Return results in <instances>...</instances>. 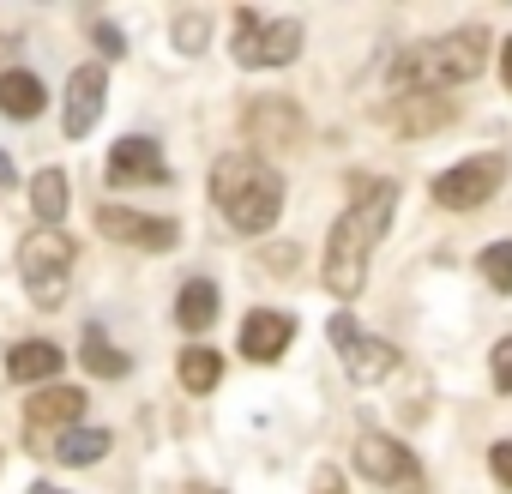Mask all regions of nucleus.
<instances>
[{
	"label": "nucleus",
	"instance_id": "nucleus-1",
	"mask_svg": "<svg viewBox=\"0 0 512 494\" xmlns=\"http://www.w3.org/2000/svg\"><path fill=\"white\" fill-rule=\"evenodd\" d=\"M392 211H398V181H368V187L344 205V217L332 223V235H326V260H320V284H326L338 302L362 296L368 266H374V247L386 241Z\"/></svg>",
	"mask_w": 512,
	"mask_h": 494
},
{
	"label": "nucleus",
	"instance_id": "nucleus-2",
	"mask_svg": "<svg viewBox=\"0 0 512 494\" xmlns=\"http://www.w3.org/2000/svg\"><path fill=\"white\" fill-rule=\"evenodd\" d=\"M211 199L241 235H266L284 211V175L260 151H229L211 163Z\"/></svg>",
	"mask_w": 512,
	"mask_h": 494
},
{
	"label": "nucleus",
	"instance_id": "nucleus-3",
	"mask_svg": "<svg viewBox=\"0 0 512 494\" xmlns=\"http://www.w3.org/2000/svg\"><path fill=\"white\" fill-rule=\"evenodd\" d=\"M482 61H488V31L464 25V31H446V37H428V43L398 49L392 67H386V79L398 85V97L404 91H452V85L476 79Z\"/></svg>",
	"mask_w": 512,
	"mask_h": 494
},
{
	"label": "nucleus",
	"instance_id": "nucleus-4",
	"mask_svg": "<svg viewBox=\"0 0 512 494\" xmlns=\"http://www.w3.org/2000/svg\"><path fill=\"white\" fill-rule=\"evenodd\" d=\"M19 278H25L37 308H61L67 302V278H73V241L61 229H31L19 241Z\"/></svg>",
	"mask_w": 512,
	"mask_h": 494
},
{
	"label": "nucleus",
	"instance_id": "nucleus-5",
	"mask_svg": "<svg viewBox=\"0 0 512 494\" xmlns=\"http://www.w3.org/2000/svg\"><path fill=\"white\" fill-rule=\"evenodd\" d=\"M296 55H302V19L260 25V13H253V7L235 13V61L241 67H290Z\"/></svg>",
	"mask_w": 512,
	"mask_h": 494
},
{
	"label": "nucleus",
	"instance_id": "nucleus-6",
	"mask_svg": "<svg viewBox=\"0 0 512 494\" xmlns=\"http://www.w3.org/2000/svg\"><path fill=\"white\" fill-rule=\"evenodd\" d=\"M500 181H506V151L464 157V163H452V169L434 175V205H446V211H476V205H488V199L500 193Z\"/></svg>",
	"mask_w": 512,
	"mask_h": 494
},
{
	"label": "nucleus",
	"instance_id": "nucleus-7",
	"mask_svg": "<svg viewBox=\"0 0 512 494\" xmlns=\"http://www.w3.org/2000/svg\"><path fill=\"white\" fill-rule=\"evenodd\" d=\"M326 338H332V350H338V362H344V374H350L356 386H380V380L404 362V356H398V344H386V338L362 332L350 314H332Z\"/></svg>",
	"mask_w": 512,
	"mask_h": 494
},
{
	"label": "nucleus",
	"instance_id": "nucleus-8",
	"mask_svg": "<svg viewBox=\"0 0 512 494\" xmlns=\"http://www.w3.org/2000/svg\"><path fill=\"white\" fill-rule=\"evenodd\" d=\"M356 470H362L368 482L392 488V494H422V464H416V452H410L404 440L380 434V428L356 434Z\"/></svg>",
	"mask_w": 512,
	"mask_h": 494
},
{
	"label": "nucleus",
	"instance_id": "nucleus-9",
	"mask_svg": "<svg viewBox=\"0 0 512 494\" xmlns=\"http://www.w3.org/2000/svg\"><path fill=\"white\" fill-rule=\"evenodd\" d=\"M241 127H247V145H260V151H296V145L308 139V115H302L290 97H260V103H247Z\"/></svg>",
	"mask_w": 512,
	"mask_h": 494
},
{
	"label": "nucleus",
	"instance_id": "nucleus-10",
	"mask_svg": "<svg viewBox=\"0 0 512 494\" xmlns=\"http://www.w3.org/2000/svg\"><path fill=\"white\" fill-rule=\"evenodd\" d=\"M97 229H103L109 241L145 247V254L175 247V223H169V217H145V211H127V205H97Z\"/></svg>",
	"mask_w": 512,
	"mask_h": 494
},
{
	"label": "nucleus",
	"instance_id": "nucleus-11",
	"mask_svg": "<svg viewBox=\"0 0 512 494\" xmlns=\"http://www.w3.org/2000/svg\"><path fill=\"white\" fill-rule=\"evenodd\" d=\"M103 97H109V73L91 61V67H73L67 79V109H61V127L67 139H85L97 121H103Z\"/></svg>",
	"mask_w": 512,
	"mask_h": 494
},
{
	"label": "nucleus",
	"instance_id": "nucleus-12",
	"mask_svg": "<svg viewBox=\"0 0 512 494\" xmlns=\"http://www.w3.org/2000/svg\"><path fill=\"white\" fill-rule=\"evenodd\" d=\"M109 181H115V187H163V181H169V163H163L157 139H145V133L121 139V145L109 151Z\"/></svg>",
	"mask_w": 512,
	"mask_h": 494
},
{
	"label": "nucleus",
	"instance_id": "nucleus-13",
	"mask_svg": "<svg viewBox=\"0 0 512 494\" xmlns=\"http://www.w3.org/2000/svg\"><path fill=\"white\" fill-rule=\"evenodd\" d=\"M290 338H296V320L278 314V308H253L241 320V356L247 362H278L290 350Z\"/></svg>",
	"mask_w": 512,
	"mask_h": 494
},
{
	"label": "nucleus",
	"instance_id": "nucleus-14",
	"mask_svg": "<svg viewBox=\"0 0 512 494\" xmlns=\"http://www.w3.org/2000/svg\"><path fill=\"white\" fill-rule=\"evenodd\" d=\"M79 416H85V392L79 386H43V392L25 398V428L31 434H49V428H67L73 434Z\"/></svg>",
	"mask_w": 512,
	"mask_h": 494
},
{
	"label": "nucleus",
	"instance_id": "nucleus-15",
	"mask_svg": "<svg viewBox=\"0 0 512 494\" xmlns=\"http://www.w3.org/2000/svg\"><path fill=\"white\" fill-rule=\"evenodd\" d=\"M452 115H458V103L440 97V91H410V97H392V103H386V121H392L398 133H434V127H446Z\"/></svg>",
	"mask_w": 512,
	"mask_h": 494
},
{
	"label": "nucleus",
	"instance_id": "nucleus-16",
	"mask_svg": "<svg viewBox=\"0 0 512 494\" xmlns=\"http://www.w3.org/2000/svg\"><path fill=\"white\" fill-rule=\"evenodd\" d=\"M61 368H67V350H61V344L25 338V344H13V350H7V374H13L19 386H43V380H55Z\"/></svg>",
	"mask_w": 512,
	"mask_h": 494
},
{
	"label": "nucleus",
	"instance_id": "nucleus-17",
	"mask_svg": "<svg viewBox=\"0 0 512 494\" xmlns=\"http://www.w3.org/2000/svg\"><path fill=\"white\" fill-rule=\"evenodd\" d=\"M43 103H49V91H43L37 73H25V67L0 73V115H7V121H37Z\"/></svg>",
	"mask_w": 512,
	"mask_h": 494
},
{
	"label": "nucleus",
	"instance_id": "nucleus-18",
	"mask_svg": "<svg viewBox=\"0 0 512 494\" xmlns=\"http://www.w3.org/2000/svg\"><path fill=\"white\" fill-rule=\"evenodd\" d=\"M217 284L211 278H193V284H181V296H175V320H181V332H205L211 320H217Z\"/></svg>",
	"mask_w": 512,
	"mask_h": 494
},
{
	"label": "nucleus",
	"instance_id": "nucleus-19",
	"mask_svg": "<svg viewBox=\"0 0 512 494\" xmlns=\"http://www.w3.org/2000/svg\"><path fill=\"white\" fill-rule=\"evenodd\" d=\"M31 211L43 217V229H55V223L67 217V175H61V169H37V181H31Z\"/></svg>",
	"mask_w": 512,
	"mask_h": 494
},
{
	"label": "nucleus",
	"instance_id": "nucleus-20",
	"mask_svg": "<svg viewBox=\"0 0 512 494\" xmlns=\"http://www.w3.org/2000/svg\"><path fill=\"white\" fill-rule=\"evenodd\" d=\"M217 380H223V356L205 350V344H187L181 350V386L205 398V392H217Z\"/></svg>",
	"mask_w": 512,
	"mask_h": 494
},
{
	"label": "nucleus",
	"instance_id": "nucleus-21",
	"mask_svg": "<svg viewBox=\"0 0 512 494\" xmlns=\"http://www.w3.org/2000/svg\"><path fill=\"white\" fill-rule=\"evenodd\" d=\"M109 446H115L109 428H73V434L55 440V458L61 464H97V458H109Z\"/></svg>",
	"mask_w": 512,
	"mask_h": 494
},
{
	"label": "nucleus",
	"instance_id": "nucleus-22",
	"mask_svg": "<svg viewBox=\"0 0 512 494\" xmlns=\"http://www.w3.org/2000/svg\"><path fill=\"white\" fill-rule=\"evenodd\" d=\"M79 362H85L97 380H121V374H127V356H121V350H115V344H109L97 326L85 332V344H79Z\"/></svg>",
	"mask_w": 512,
	"mask_h": 494
},
{
	"label": "nucleus",
	"instance_id": "nucleus-23",
	"mask_svg": "<svg viewBox=\"0 0 512 494\" xmlns=\"http://www.w3.org/2000/svg\"><path fill=\"white\" fill-rule=\"evenodd\" d=\"M476 272L488 278V290H512V241H494V247H482Z\"/></svg>",
	"mask_w": 512,
	"mask_h": 494
},
{
	"label": "nucleus",
	"instance_id": "nucleus-24",
	"mask_svg": "<svg viewBox=\"0 0 512 494\" xmlns=\"http://www.w3.org/2000/svg\"><path fill=\"white\" fill-rule=\"evenodd\" d=\"M488 374H494V392H512V338H500V344H494Z\"/></svg>",
	"mask_w": 512,
	"mask_h": 494
},
{
	"label": "nucleus",
	"instance_id": "nucleus-25",
	"mask_svg": "<svg viewBox=\"0 0 512 494\" xmlns=\"http://www.w3.org/2000/svg\"><path fill=\"white\" fill-rule=\"evenodd\" d=\"M91 37H97V49H103L109 61H121V55H127V37H121L109 19H97V25H91Z\"/></svg>",
	"mask_w": 512,
	"mask_h": 494
},
{
	"label": "nucleus",
	"instance_id": "nucleus-26",
	"mask_svg": "<svg viewBox=\"0 0 512 494\" xmlns=\"http://www.w3.org/2000/svg\"><path fill=\"white\" fill-rule=\"evenodd\" d=\"M488 470H494V482L512 488V440H494V446H488Z\"/></svg>",
	"mask_w": 512,
	"mask_h": 494
},
{
	"label": "nucleus",
	"instance_id": "nucleus-27",
	"mask_svg": "<svg viewBox=\"0 0 512 494\" xmlns=\"http://www.w3.org/2000/svg\"><path fill=\"white\" fill-rule=\"evenodd\" d=\"M175 43H181V55H199V43H205V19H181V25H175Z\"/></svg>",
	"mask_w": 512,
	"mask_h": 494
},
{
	"label": "nucleus",
	"instance_id": "nucleus-28",
	"mask_svg": "<svg viewBox=\"0 0 512 494\" xmlns=\"http://www.w3.org/2000/svg\"><path fill=\"white\" fill-rule=\"evenodd\" d=\"M308 494H344V470H338V464H320V470H314V488H308Z\"/></svg>",
	"mask_w": 512,
	"mask_h": 494
},
{
	"label": "nucleus",
	"instance_id": "nucleus-29",
	"mask_svg": "<svg viewBox=\"0 0 512 494\" xmlns=\"http://www.w3.org/2000/svg\"><path fill=\"white\" fill-rule=\"evenodd\" d=\"M500 85L512 91V37H506V49H500Z\"/></svg>",
	"mask_w": 512,
	"mask_h": 494
},
{
	"label": "nucleus",
	"instance_id": "nucleus-30",
	"mask_svg": "<svg viewBox=\"0 0 512 494\" xmlns=\"http://www.w3.org/2000/svg\"><path fill=\"white\" fill-rule=\"evenodd\" d=\"M0 187H13V163H7V151H0Z\"/></svg>",
	"mask_w": 512,
	"mask_h": 494
},
{
	"label": "nucleus",
	"instance_id": "nucleus-31",
	"mask_svg": "<svg viewBox=\"0 0 512 494\" xmlns=\"http://www.w3.org/2000/svg\"><path fill=\"white\" fill-rule=\"evenodd\" d=\"M181 494H223V488H199V482H187V488H181Z\"/></svg>",
	"mask_w": 512,
	"mask_h": 494
},
{
	"label": "nucleus",
	"instance_id": "nucleus-32",
	"mask_svg": "<svg viewBox=\"0 0 512 494\" xmlns=\"http://www.w3.org/2000/svg\"><path fill=\"white\" fill-rule=\"evenodd\" d=\"M13 49H19V43H13V37H0V61H7V55H13Z\"/></svg>",
	"mask_w": 512,
	"mask_h": 494
},
{
	"label": "nucleus",
	"instance_id": "nucleus-33",
	"mask_svg": "<svg viewBox=\"0 0 512 494\" xmlns=\"http://www.w3.org/2000/svg\"><path fill=\"white\" fill-rule=\"evenodd\" d=\"M31 494H61V488H55V482H37V488H31Z\"/></svg>",
	"mask_w": 512,
	"mask_h": 494
}]
</instances>
